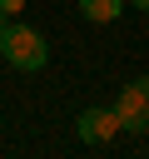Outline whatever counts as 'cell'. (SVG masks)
<instances>
[{"label":"cell","mask_w":149,"mask_h":159,"mask_svg":"<svg viewBox=\"0 0 149 159\" xmlns=\"http://www.w3.org/2000/svg\"><path fill=\"white\" fill-rule=\"evenodd\" d=\"M0 55L15 65V70H45V60H50V45H45V35L40 30H30V25H10V35H5V45H0Z\"/></svg>","instance_id":"1"},{"label":"cell","mask_w":149,"mask_h":159,"mask_svg":"<svg viewBox=\"0 0 149 159\" xmlns=\"http://www.w3.org/2000/svg\"><path fill=\"white\" fill-rule=\"evenodd\" d=\"M5 35H10V15L0 10V45H5Z\"/></svg>","instance_id":"6"},{"label":"cell","mask_w":149,"mask_h":159,"mask_svg":"<svg viewBox=\"0 0 149 159\" xmlns=\"http://www.w3.org/2000/svg\"><path fill=\"white\" fill-rule=\"evenodd\" d=\"M134 5H139V10H149V0H134Z\"/></svg>","instance_id":"7"},{"label":"cell","mask_w":149,"mask_h":159,"mask_svg":"<svg viewBox=\"0 0 149 159\" xmlns=\"http://www.w3.org/2000/svg\"><path fill=\"white\" fill-rule=\"evenodd\" d=\"M79 15L89 25H109V20L124 15V0H79Z\"/></svg>","instance_id":"4"},{"label":"cell","mask_w":149,"mask_h":159,"mask_svg":"<svg viewBox=\"0 0 149 159\" xmlns=\"http://www.w3.org/2000/svg\"><path fill=\"white\" fill-rule=\"evenodd\" d=\"M74 129H79V139H84V144L104 149V144L124 129V119H119V109H114V104H94V109H84V114H79V124H74Z\"/></svg>","instance_id":"3"},{"label":"cell","mask_w":149,"mask_h":159,"mask_svg":"<svg viewBox=\"0 0 149 159\" xmlns=\"http://www.w3.org/2000/svg\"><path fill=\"white\" fill-rule=\"evenodd\" d=\"M0 10H5V15H20V10H25V0H0Z\"/></svg>","instance_id":"5"},{"label":"cell","mask_w":149,"mask_h":159,"mask_svg":"<svg viewBox=\"0 0 149 159\" xmlns=\"http://www.w3.org/2000/svg\"><path fill=\"white\" fill-rule=\"evenodd\" d=\"M114 109H119V119H124L129 134H144L149 129V75H139L134 84H124L119 99H114Z\"/></svg>","instance_id":"2"}]
</instances>
